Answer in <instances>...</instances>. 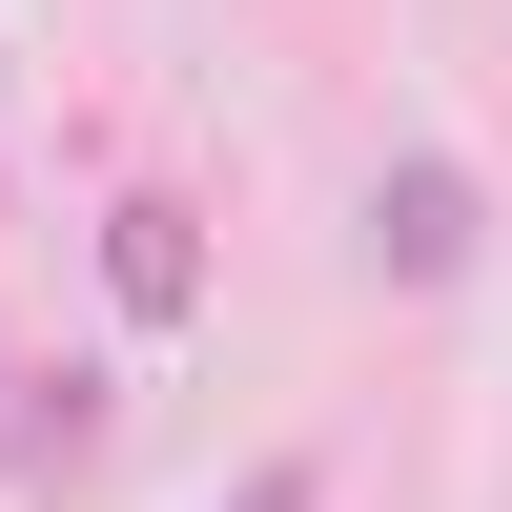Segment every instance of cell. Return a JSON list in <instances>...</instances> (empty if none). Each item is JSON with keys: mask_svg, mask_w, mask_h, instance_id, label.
<instances>
[{"mask_svg": "<svg viewBox=\"0 0 512 512\" xmlns=\"http://www.w3.org/2000/svg\"><path fill=\"white\" fill-rule=\"evenodd\" d=\"M308 492H328V472H308V451H267V472H246L226 512H308Z\"/></svg>", "mask_w": 512, "mask_h": 512, "instance_id": "obj_2", "label": "cell"}, {"mask_svg": "<svg viewBox=\"0 0 512 512\" xmlns=\"http://www.w3.org/2000/svg\"><path fill=\"white\" fill-rule=\"evenodd\" d=\"M369 246H390L410 287H451L472 267V185H451V164H390V185H369Z\"/></svg>", "mask_w": 512, "mask_h": 512, "instance_id": "obj_1", "label": "cell"}]
</instances>
